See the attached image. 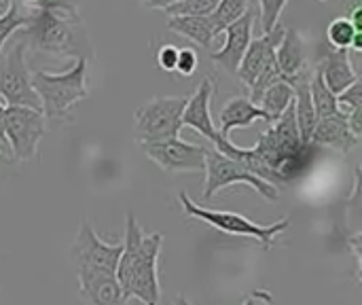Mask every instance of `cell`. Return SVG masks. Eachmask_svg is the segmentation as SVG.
Listing matches in <instances>:
<instances>
[{"label": "cell", "instance_id": "6da1fadb", "mask_svg": "<svg viewBox=\"0 0 362 305\" xmlns=\"http://www.w3.org/2000/svg\"><path fill=\"white\" fill-rule=\"evenodd\" d=\"M318 149L320 146L314 142H301L295 106L291 104L280 119L269 123V127L259 136V142L252 149H246L242 163L272 185H286L303 176L314 166Z\"/></svg>", "mask_w": 362, "mask_h": 305}, {"label": "cell", "instance_id": "7a4b0ae2", "mask_svg": "<svg viewBox=\"0 0 362 305\" xmlns=\"http://www.w3.org/2000/svg\"><path fill=\"white\" fill-rule=\"evenodd\" d=\"M163 234L146 236L129 212L125 217V242L117 263V280L127 299H138L144 305H159V255Z\"/></svg>", "mask_w": 362, "mask_h": 305}, {"label": "cell", "instance_id": "3957f363", "mask_svg": "<svg viewBox=\"0 0 362 305\" xmlns=\"http://www.w3.org/2000/svg\"><path fill=\"white\" fill-rule=\"evenodd\" d=\"M25 47L36 53L72 59H93V42L78 11L30 8V21L23 28Z\"/></svg>", "mask_w": 362, "mask_h": 305}, {"label": "cell", "instance_id": "277c9868", "mask_svg": "<svg viewBox=\"0 0 362 305\" xmlns=\"http://www.w3.org/2000/svg\"><path fill=\"white\" fill-rule=\"evenodd\" d=\"M87 59H74L66 72H32V87L40 100L45 119L64 121L70 117V108L89 96L87 89Z\"/></svg>", "mask_w": 362, "mask_h": 305}, {"label": "cell", "instance_id": "5b68a950", "mask_svg": "<svg viewBox=\"0 0 362 305\" xmlns=\"http://www.w3.org/2000/svg\"><path fill=\"white\" fill-rule=\"evenodd\" d=\"M178 202H180V206H182L187 217H191L195 221H202V223H206V225H210V227H214V229H218L221 234H227V236L252 238L265 251H269L274 246L276 238L291 227V219L288 217H284V219H280L278 223H272V225H259L252 219H248L244 214H238V212L210 210V208L197 206V204H193V200L187 193H180Z\"/></svg>", "mask_w": 362, "mask_h": 305}, {"label": "cell", "instance_id": "8992f818", "mask_svg": "<svg viewBox=\"0 0 362 305\" xmlns=\"http://www.w3.org/2000/svg\"><path fill=\"white\" fill-rule=\"evenodd\" d=\"M282 32H284V25L278 23L274 30L257 36L250 40L240 66H238V79L248 87L250 91V100L257 104L259 98L263 96V91L278 83V81H284L280 68H278V62H276V47L282 38Z\"/></svg>", "mask_w": 362, "mask_h": 305}, {"label": "cell", "instance_id": "52a82bcc", "mask_svg": "<svg viewBox=\"0 0 362 305\" xmlns=\"http://www.w3.org/2000/svg\"><path fill=\"white\" fill-rule=\"evenodd\" d=\"M187 100V96H161L144 102L134 115L136 142L142 146L180 136V117Z\"/></svg>", "mask_w": 362, "mask_h": 305}, {"label": "cell", "instance_id": "ba28073f", "mask_svg": "<svg viewBox=\"0 0 362 305\" xmlns=\"http://www.w3.org/2000/svg\"><path fill=\"white\" fill-rule=\"evenodd\" d=\"M206 183H204V202L212 200L218 191L231 187V185H246L250 189H255L259 195H263L265 200L269 202H278L280 197V191L276 185L263 180L261 176L252 174L242 161L233 159V157H227L223 155L221 151L216 149H208V155H206Z\"/></svg>", "mask_w": 362, "mask_h": 305}, {"label": "cell", "instance_id": "9c48e42d", "mask_svg": "<svg viewBox=\"0 0 362 305\" xmlns=\"http://www.w3.org/2000/svg\"><path fill=\"white\" fill-rule=\"evenodd\" d=\"M25 40H17L8 51H0V102L6 106L40 108V100L32 87V72L25 64Z\"/></svg>", "mask_w": 362, "mask_h": 305}, {"label": "cell", "instance_id": "30bf717a", "mask_svg": "<svg viewBox=\"0 0 362 305\" xmlns=\"http://www.w3.org/2000/svg\"><path fill=\"white\" fill-rule=\"evenodd\" d=\"M214 93H216L214 81L208 79V76L202 79V83H199V87L195 89V93L189 96V100H187V106H185V110H182V117H180V125L199 132L204 138L210 140L212 149L221 151L223 155L242 161L246 149L235 146L229 138H223V136L218 134L214 121H212L210 108H212V98H214Z\"/></svg>", "mask_w": 362, "mask_h": 305}, {"label": "cell", "instance_id": "8fae6325", "mask_svg": "<svg viewBox=\"0 0 362 305\" xmlns=\"http://www.w3.org/2000/svg\"><path fill=\"white\" fill-rule=\"evenodd\" d=\"M45 115L28 106H4L2 136L11 146V157L21 163L30 161L38 153V142L45 136Z\"/></svg>", "mask_w": 362, "mask_h": 305}, {"label": "cell", "instance_id": "7c38bea8", "mask_svg": "<svg viewBox=\"0 0 362 305\" xmlns=\"http://www.w3.org/2000/svg\"><path fill=\"white\" fill-rule=\"evenodd\" d=\"M142 151L151 161H155L163 172L168 174H180V172H204L206 170V155L208 146L193 144L176 138H168L161 142L142 144Z\"/></svg>", "mask_w": 362, "mask_h": 305}, {"label": "cell", "instance_id": "4fadbf2b", "mask_svg": "<svg viewBox=\"0 0 362 305\" xmlns=\"http://www.w3.org/2000/svg\"><path fill=\"white\" fill-rule=\"evenodd\" d=\"M123 244H106L89 221H83L78 234L70 246V259L74 270L89 267V270H106L117 272V263L121 257Z\"/></svg>", "mask_w": 362, "mask_h": 305}, {"label": "cell", "instance_id": "5bb4252c", "mask_svg": "<svg viewBox=\"0 0 362 305\" xmlns=\"http://www.w3.org/2000/svg\"><path fill=\"white\" fill-rule=\"evenodd\" d=\"M255 23H257V8H248L240 19H235L233 23H229L223 34H225V45L218 51L208 53L210 59L221 66L223 70H227L229 74L238 72V66L252 40V32H255Z\"/></svg>", "mask_w": 362, "mask_h": 305}, {"label": "cell", "instance_id": "9a60e30c", "mask_svg": "<svg viewBox=\"0 0 362 305\" xmlns=\"http://www.w3.org/2000/svg\"><path fill=\"white\" fill-rule=\"evenodd\" d=\"M76 280H78V295L85 305H127L129 301L115 272L78 267Z\"/></svg>", "mask_w": 362, "mask_h": 305}, {"label": "cell", "instance_id": "2e32d148", "mask_svg": "<svg viewBox=\"0 0 362 305\" xmlns=\"http://www.w3.org/2000/svg\"><path fill=\"white\" fill-rule=\"evenodd\" d=\"M325 85L337 96L341 93L344 89H348L352 83H356L361 76L350 59V51L348 49H320V55H318V64L314 68Z\"/></svg>", "mask_w": 362, "mask_h": 305}, {"label": "cell", "instance_id": "e0dca14e", "mask_svg": "<svg viewBox=\"0 0 362 305\" xmlns=\"http://www.w3.org/2000/svg\"><path fill=\"white\" fill-rule=\"evenodd\" d=\"M276 62L278 68L284 76L286 83H295L303 72L310 70V59H308V45L305 38L299 30L295 28H284L282 38L276 47Z\"/></svg>", "mask_w": 362, "mask_h": 305}, {"label": "cell", "instance_id": "ac0fdd59", "mask_svg": "<svg viewBox=\"0 0 362 305\" xmlns=\"http://www.w3.org/2000/svg\"><path fill=\"white\" fill-rule=\"evenodd\" d=\"M312 142L316 146H329L339 153H350L361 140L352 134V130L348 125V117L339 110L335 115H329V117H322L316 121Z\"/></svg>", "mask_w": 362, "mask_h": 305}, {"label": "cell", "instance_id": "d6986e66", "mask_svg": "<svg viewBox=\"0 0 362 305\" xmlns=\"http://www.w3.org/2000/svg\"><path fill=\"white\" fill-rule=\"evenodd\" d=\"M257 121H265L267 123L265 113L248 96H235V98H231L223 106V110L218 115V127L216 130H218V134L223 138H229V134L233 130L250 127Z\"/></svg>", "mask_w": 362, "mask_h": 305}, {"label": "cell", "instance_id": "ffe728a7", "mask_svg": "<svg viewBox=\"0 0 362 305\" xmlns=\"http://www.w3.org/2000/svg\"><path fill=\"white\" fill-rule=\"evenodd\" d=\"M168 28L189 40H193L195 45H199L202 49H206L208 53L214 47V40L221 36V30L216 28V23L212 21L210 15H185V17H170Z\"/></svg>", "mask_w": 362, "mask_h": 305}, {"label": "cell", "instance_id": "44dd1931", "mask_svg": "<svg viewBox=\"0 0 362 305\" xmlns=\"http://www.w3.org/2000/svg\"><path fill=\"white\" fill-rule=\"evenodd\" d=\"M295 100V91H293V85L286 83V81H278L274 85H269L263 96L259 98L257 106L265 113L267 117V125L274 123L276 119H280L284 115V110L293 104Z\"/></svg>", "mask_w": 362, "mask_h": 305}, {"label": "cell", "instance_id": "7402d4cb", "mask_svg": "<svg viewBox=\"0 0 362 305\" xmlns=\"http://www.w3.org/2000/svg\"><path fill=\"white\" fill-rule=\"evenodd\" d=\"M327 42L333 49H348V51L361 53L362 34L354 30L348 17H335L327 28Z\"/></svg>", "mask_w": 362, "mask_h": 305}, {"label": "cell", "instance_id": "603a6c76", "mask_svg": "<svg viewBox=\"0 0 362 305\" xmlns=\"http://www.w3.org/2000/svg\"><path fill=\"white\" fill-rule=\"evenodd\" d=\"M310 96H312V104H314V110H316L318 119L339 113L337 96L325 85L322 76L316 70L312 72V79H310Z\"/></svg>", "mask_w": 362, "mask_h": 305}, {"label": "cell", "instance_id": "cb8c5ba5", "mask_svg": "<svg viewBox=\"0 0 362 305\" xmlns=\"http://www.w3.org/2000/svg\"><path fill=\"white\" fill-rule=\"evenodd\" d=\"M30 21V8L23 4L21 8V2L19 0H11V4L2 11L0 15V51L4 49L6 40L21 28H25Z\"/></svg>", "mask_w": 362, "mask_h": 305}, {"label": "cell", "instance_id": "d4e9b609", "mask_svg": "<svg viewBox=\"0 0 362 305\" xmlns=\"http://www.w3.org/2000/svg\"><path fill=\"white\" fill-rule=\"evenodd\" d=\"M250 2L252 0H221L216 4V8L210 13V17L216 23V28L221 30V34H223V30L229 23H233L235 19H240L250 8Z\"/></svg>", "mask_w": 362, "mask_h": 305}, {"label": "cell", "instance_id": "484cf974", "mask_svg": "<svg viewBox=\"0 0 362 305\" xmlns=\"http://www.w3.org/2000/svg\"><path fill=\"white\" fill-rule=\"evenodd\" d=\"M288 0H257V19H259V25H261V34L274 30L278 23H280V17L286 8Z\"/></svg>", "mask_w": 362, "mask_h": 305}, {"label": "cell", "instance_id": "4316f807", "mask_svg": "<svg viewBox=\"0 0 362 305\" xmlns=\"http://www.w3.org/2000/svg\"><path fill=\"white\" fill-rule=\"evenodd\" d=\"M221 0H176L165 13L168 17H185V15H210Z\"/></svg>", "mask_w": 362, "mask_h": 305}, {"label": "cell", "instance_id": "83f0119b", "mask_svg": "<svg viewBox=\"0 0 362 305\" xmlns=\"http://www.w3.org/2000/svg\"><path fill=\"white\" fill-rule=\"evenodd\" d=\"M337 106L344 115H350L354 110H362V96H361V79L352 83L348 89L337 93Z\"/></svg>", "mask_w": 362, "mask_h": 305}, {"label": "cell", "instance_id": "f1b7e54d", "mask_svg": "<svg viewBox=\"0 0 362 305\" xmlns=\"http://www.w3.org/2000/svg\"><path fill=\"white\" fill-rule=\"evenodd\" d=\"M199 68V55L193 47H185L178 49V57H176V70L182 76H193Z\"/></svg>", "mask_w": 362, "mask_h": 305}, {"label": "cell", "instance_id": "f546056e", "mask_svg": "<svg viewBox=\"0 0 362 305\" xmlns=\"http://www.w3.org/2000/svg\"><path fill=\"white\" fill-rule=\"evenodd\" d=\"M176 57H178V47L170 45V42H163L155 53V64L163 72H174L176 70Z\"/></svg>", "mask_w": 362, "mask_h": 305}, {"label": "cell", "instance_id": "4dcf8cb0", "mask_svg": "<svg viewBox=\"0 0 362 305\" xmlns=\"http://www.w3.org/2000/svg\"><path fill=\"white\" fill-rule=\"evenodd\" d=\"M263 304H272V295H269L267 291H261V289H259V291H255V293H252V295H250V297H248V299H246L242 305H263ZM174 305H193V304H189V301H187V297H185V295H180Z\"/></svg>", "mask_w": 362, "mask_h": 305}, {"label": "cell", "instance_id": "1f68e13d", "mask_svg": "<svg viewBox=\"0 0 362 305\" xmlns=\"http://www.w3.org/2000/svg\"><path fill=\"white\" fill-rule=\"evenodd\" d=\"M17 172V161L0 151V185H4Z\"/></svg>", "mask_w": 362, "mask_h": 305}, {"label": "cell", "instance_id": "d6a6232c", "mask_svg": "<svg viewBox=\"0 0 362 305\" xmlns=\"http://www.w3.org/2000/svg\"><path fill=\"white\" fill-rule=\"evenodd\" d=\"M350 21H352V25H354V30L356 32H361L362 34V6L361 4H354L352 8H350V15H346Z\"/></svg>", "mask_w": 362, "mask_h": 305}, {"label": "cell", "instance_id": "836d02e7", "mask_svg": "<svg viewBox=\"0 0 362 305\" xmlns=\"http://www.w3.org/2000/svg\"><path fill=\"white\" fill-rule=\"evenodd\" d=\"M172 2H176V0H138V4L153 8V11H165Z\"/></svg>", "mask_w": 362, "mask_h": 305}, {"label": "cell", "instance_id": "e575fe53", "mask_svg": "<svg viewBox=\"0 0 362 305\" xmlns=\"http://www.w3.org/2000/svg\"><path fill=\"white\" fill-rule=\"evenodd\" d=\"M2 117H4V106H2V102H0V142L6 144V142H4V136H2Z\"/></svg>", "mask_w": 362, "mask_h": 305}, {"label": "cell", "instance_id": "d590c367", "mask_svg": "<svg viewBox=\"0 0 362 305\" xmlns=\"http://www.w3.org/2000/svg\"><path fill=\"white\" fill-rule=\"evenodd\" d=\"M19 2H21V4H25L28 8H32V6H36V4H38L40 0H19Z\"/></svg>", "mask_w": 362, "mask_h": 305}, {"label": "cell", "instance_id": "8d00e7d4", "mask_svg": "<svg viewBox=\"0 0 362 305\" xmlns=\"http://www.w3.org/2000/svg\"><path fill=\"white\" fill-rule=\"evenodd\" d=\"M11 4V0H0V11H4Z\"/></svg>", "mask_w": 362, "mask_h": 305}, {"label": "cell", "instance_id": "74e56055", "mask_svg": "<svg viewBox=\"0 0 362 305\" xmlns=\"http://www.w3.org/2000/svg\"><path fill=\"white\" fill-rule=\"evenodd\" d=\"M318 2H327V0H318Z\"/></svg>", "mask_w": 362, "mask_h": 305}]
</instances>
